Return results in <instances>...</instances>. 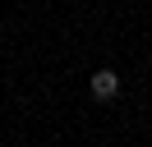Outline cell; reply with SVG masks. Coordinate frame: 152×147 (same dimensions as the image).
Returning <instances> with one entry per match:
<instances>
[{"instance_id":"1","label":"cell","mask_w":152,"mask_h":147,"mask_svg":"<svg viewBox=\"0 0 152 147\" xmlns=\"http://www.w3.org/2000/svg\"><path fill=\"white\" fill-rule=\"evenodd\" d=\"M88 92H92L97 101H111L115 92H120V74L115 69H97L92 78H88Z\"/></svg>"}]
</instances>
